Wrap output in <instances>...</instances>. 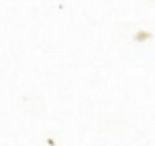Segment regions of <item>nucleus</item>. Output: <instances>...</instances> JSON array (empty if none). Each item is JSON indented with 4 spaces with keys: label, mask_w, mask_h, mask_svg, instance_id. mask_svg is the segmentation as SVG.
Here are the masks:
<instances>
[]
</instances>
